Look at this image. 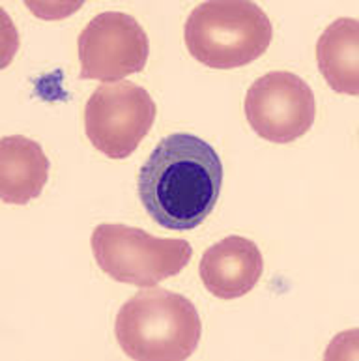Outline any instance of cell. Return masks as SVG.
<instances>
[{
	"label": "cell",
	"mask_w": 359,
	"mask_h": 361,
	"mask_svg": "<svg viewBox=\"0 0 359 361\" xmlns=\"http://www.w3.org/2000/svg\"><path fill=\"white\" fill-rule=\"evenodd\" d=\"M223 163L209 142L193 133H172L157 142L137 178L148 216L169 231H193L219 200Z\"/></svg>",
	"instance_id": "obj_1"
},
{
	"label": "cell",
	"mask_w": 359,
	"mask_h": 361,
	"mask_svg": "<svg viewBox=\"0 0 359 361\" xmlns=\"http://www.w3.org/2000/svg\"><path fill=\"white\" fill-rule=\"evenodd\" d=\"M114 335L123 354L137 361H182L197 350L202 322L189 298L148 288L120 307Z\"/></svg>",
	"instance_id": "obj_2"
},
{
	"label": "cell",
	"mask_w": 359,
	"mask_h": 361,
	"mask_svg": "<svg viewBox=\"0 0 359 361\" xmlns=\"http://www.w3.org/2000/svg\"><path fill=\"white\" fill-rule=\"evenodd\" d=\"M183 39L197 62L232 70L251 64L268 51L274 27L255 2H202L189 13Z\"/></svg>",
	"instance_id": "obj_3"
},
{
	"label": "cell",
	"mask_w": 359,
	"mask_h": 361,
	"mask_svg": "<svg viewBox=\"0 0 359 361\" xmlns=\"http://www.w3.org/2000/svg\"><path fill=\"white\" fill-rule=\"evenodd\" d=\"M97 266L118 283L156 286L189 264L193 249L185 240L156 238L135 226L102 223L92 232Z\"/></svg>",
	"instance_id": "obj_4"
},
{
	"label": "cell",
	"mask_w": 359,
	"mask_h": 361,
	"mask_svg": "<svg viewBox=\"0 0 359 361\" xmlns=\"http://www.w3.org/2000/svg\"><path fill=\"white\" fill-rule=\"evenodd\" d=\"M156 114V102L139 85L102 82L86 102V137L103 156L126 159L150 133Z\"/></svg>",
	"instance_id": "obj_5"
},
{
	"label": "cell",
	"mask_w": 359,
	"mask_h": 361,
	"mask_svg": "<svg viewBox=\"0 0 359 361\" xmlns=\"http://www.w3.org/2000/svg\"><path fill=\"white\" fill-rule=\"evenodd\" d=\"M245 118L260 139L286 145L311 130L317 118L315 92L292 71H269L245 94Z\"/></svg>",
	"instance_id": "obj_6"
},
{
	"label": "cell",
	"mask_w": 359,
	"mask_h": 361,
	"mask_svg": "<svg viewBox=\"0 0 359 361\" xmlns=\"http://www.w3.org/2000/svg\"><path fill=\"white\" fill-rule=\"evenodd\" d=\"M80 81H120L145 70L148 38L140 23L129 13H97L79 34Z\"/></svg>",
	"instance_id": "obj_7"
},
{
	"label": "cell",
	"mask_w": 359,
	"mask_h": 361,
	"mask_svg": "<svg viewBox=\"0 0 359 361\" xmlns=\"http://www.w3.org/2000/svg\"><path fill=\"white\" fill-rule=\"evenodd\" d=\"M199 271L212 296L236 300L257 286L262 277L264 259L252 240L226 236L204 251Z\"/></svg>",
	"instance_id": "obj_8"
},
{
	"label": "cell",
	"mask_w": 359,
	"mask_h": 361,
	"mask_svg": "<svg viewBox=\"0 0 359 361\" xmlns=\"http://www.w3.org/2000/svg\"><path fill=\"white\" fill-rule=\"evenodd\" d=\"M49 178V159L42 145L21 135L0 140V199L27 204L39 197Z\"/></svg>",
	"instance_id": "obj_9"
},
{
	"label": "cell",
	"mask_w": 359,
	"mask_h": 361,
	"mask_svg": "<svg viewBox=\"0 0 359 361\" xmlns=\"http://www.w3.org/2000/svg\"><path fill=\"white\" fill-rule=\"evenodd\" d=\"M318 70L339 94H359V23L350 17L333 21L317 44Z\"/></svg>",
	"instance_id": "obj_10"
}]
</instances>
